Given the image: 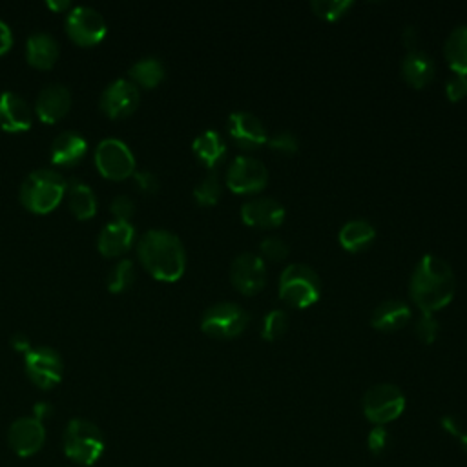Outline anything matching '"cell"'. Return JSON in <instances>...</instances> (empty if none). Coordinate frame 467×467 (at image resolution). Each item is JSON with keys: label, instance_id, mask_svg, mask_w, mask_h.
Here are the masks:
<instances>
[{"label": "cell", "instance_id": "obj_1", "mask_svg": "<svg viewBox=\"0 0 467 467\" xmlns=\"http://www.w3.org/2000/svg\"><path fill=\"white\" fill-rule=\"evenodd\" d=\"M456 292V278L449 263L438 256L427 254L416 265L409 294L422 314H434L447 307Z\"/></svg>", "mask_w": 467, "mask_h": 467}, {"label": "cell", "instance_id": "obj_2", "mask_svg": "<svg viewBox=\"0 0 467 467\" xmlns=\"http://www.w3.org/2000/svg\"><path fill=\"white\" fill-rule=\"evenodd\" d=\"M138 256L143 267L159 281L174 283L183 278L186 269V253L176 234L154 228L139 240Z\"/></svg>", "mask_w": 467, "mask_h": 467}, {"label": "cell", "instance_id": "obj_3", "mask_svg": "<svg viewBox=\"0 0 467 467\" xmlns=\"http://www.w3.org/2000/svg\"><path fill=\"white\" fill-rule=\"evenodd\" d=\"M66 186L59 172L50 168L35 170L21 185V203L35 214H48L59 206L66 195Z\"/></svg>", "mask_w": 467, "mask_h": 467}, {"label": "cell", "instance_id": "obj_4", "mask_svg": "<svg viewBox=\"0 0 467 467\" xmlns=\"http://www.w3.org/2000/svg\"><path fill=\"white\" fill-rule=\"evenodd\" d=\"M64 453L81 465H93L104 453L102 431L90 420H71L64 431Z\"/></svg>", "mask_w": 467, "mask_h": 467}, {"label": "cell", "instance_id": "obj_5", "mask_svg": "<svg viewBox=\"0 0 467 467\" xmlns=\"http://www.w3.org/2000/svg\"><path fill=\"white\" fill-rule=\"evenodd\" d=\"M321 283L314 269L294 263L289 265L280 278V298L296 309H307L319 300Z\"/></svg>", "mask_w": 467, "mask_h": 467}, {"label": "cell", "instance_id": "obj_6", "mask_svg": "<svg viewBox=\"0 0 467 467\" xmlns=\"http://www.w3.org/2000/svg\"><path fill=\"white\" fill-rule=\"evenodd\" d=\"M364 415L375 424V427H384L402 416L405 411V396L393 384H378L364 395Z\"/></svg>", "mask_w": 467, "mask_h": 467}, {"label": "cell", "instance_id": "obj_7", "mask_svg": "<svg viewBox=\"0 0 467 467\" xmlns=\"http://www.w3.org/2000/svg\"><path fill=\"white\" fill-rule=\"evenodd\" d=\"M249 314L238 303H217L210 307L201 319V330L212 338H238L249 327Z\"/></svg>", "mask_w": 467, "mask_h": 467}, {"label": "cell", "instance_id": "obj_8", "mask_svg": "<svg viewBox=\"0 0 467 467\" xmlns=\"http://www.w3.org/2000/svg\"><path fill=\"white\" fill-rule=\"evenodd\" d=\"M97 170L111 181H123L136 174V157L121 139L108 138L95 148Z\"/></svg>", "mask_w": 467, "mask_h": 467}, {"label": "cell", "instance_id": "obj_9", "mask_svg": "<svg viewBox=\"0 0 467 467\" xmlns=\"http://www.w3.org/2000/svg\"><path fill=\"white\" fill-rule=\"evenodd\" d=\"M26 375L41 389H52L62 380V358L52 347H35L24 355Z\"/></svg>", "mask_w": 467, "mask_h": 467}, {"label": "cell", "instance_id": "obj_10", "mask_svg": "<svg viewBox=\"0 0 467 467\" xmlns=\"http://www.w3.org/2000/svg\"><path fill=\"white\" fill-rule=\"evenodd\" d=\"M269 183L267 167L254 157H236L226 172V186L234 194H256Z\"/></svg>", "mask_w": 467, "mask_h": 467}, {"label": "cell", "instance_id": "obj_11", "mask_svg": "<svg viewBox=\"0 0 467 467\" xmlns=\"http://www.w3.org/2000/svg\"><path fill=\"white\" fill-rule=\"evenodd\" d=\"M230 281L242 294L254 296L267 285V265L262 256L243 253L232 262Z\"/></svg>", "mask_w": 467, "mask_h": 467}, {"label": "cell", "instance_id": "obj_12", "mask_svg": "<svg viewBox=\"0 0 467 467\" xmlns=\"http://www.w3.org/2000/svg\"><path fill=\"white\" fill-rule=\"evenodd\" d=\"M66 32L81 46H95L106 35L104 17L90 6H77L66 17Z\"/></svg>", "mask_w": 467, "mask_h": 467}, {"label": "cell", "instance_id": "obj_13", "mask_svg": "<svg viewBox=\"0 0 467 467\" xmlns=\"http://www.w3.org/2000/svg\"><path fill=\"white\" fill-rule=\"evenodd\" d=\"M139 100V88L132 81L117 79L102 91L100 108L111 119H123L138 110Z\"/></svg>", "mask_w": 467, "mask_h": 467}, {"label": "cell", "instance_id": "obj_14", "mask_svg": "<svg viewBox=\"0 0 467 467\" xmlns=\"http://www.w3.org/2000/svg\"><path fill=\"white\" fill-rule=\"evenodd\" d=\"M228 132L234 143L245 150L260 148L269 141L263 123L249 111H234L228 119Z\"/></svg>", "mask_w": 467, "mask_h": 467}, {"label": "cell", "instance_id": "obj_15", "mask_svg": "<svg viewBox=\"0 0 467 467\" xmlns=\"http://www.w3.org/2000/svg\"><path fill=\"white\" fill-rule=\"evenodd\" d=\"M134 240H136V228L130 221L111 219L99 232L97 247L102 256L115 258V256H121V254L129 253Z\"/></svg>", "mask_w": 467, "mask_h": 467}, {"label": "cell", "instance_id": "obj_16", "mask_svg": "<svg viewBox=\"0 0 467 467\" xmlns=\"http://www.w3.org/2000/svg\"><path fill=\"white\" fill-rule=\"evenodd\" d=\"M8 440L12 449L21 456H32L41 451L46 440L44 424L33 416H23L10 427Z\"/></svg>", "mask_w": 467, "mask_h": 467}, {"label": "cell", "instance_id": "obj_17", "mask_svg": "<svg viewBox=\"0 0 467 467\" xmlns=\"http://www.w3.org/2000/svg\"><path fill=\"white\" fill-rule=\"evenodd\" d=\"M71 108V93L66 86L62 84H50L46 86L35 102V110L39 119L43 123L53 125L59 123L62 117L70 111Z\"/></svg>", "mask_w": 467, "mask_h": 467}, {"label": "cell", "instance_id": "obj_18", "mask_svg": "<svg viewBox=\"0 0 467 467\" xmlns=\"http://www.w3.org/2000/svg\"><path fill=\"white\" fill-rule=\"evenodd\" d=\"M32 127V108L14 91L0 93V129L6 132H24Z\"/></svg>", "mask_w": 467, "mask_h": 467}, {"label": "cell", "instance_id": "obj_19", "mask_svg": "<svg viewBox=\"0 0 467 467\" xmlns=\"http://www.w3.org/2000/svg\"><path fill=\"white\" fill-rule=\"evenodd\" d=\"M242 219L254 228H276L285 221V208L276 199L262 197L243 205Z\"/></svg>", "mask_w": 467, "mask_h": 467}, {"label": "cell", "instance_id": "obj_20", "mask_svg": "<svg viewBox=\"0 0 467 467\" xmlns=\"http://www.w3.org/2000/svg\"><path fill=\"white\" fill-rule=\"evenodd\" d=\"M413 318V312L407 303L400 300H387L382 301L373 316H371V325L380 330V332H396L404 329Z\"/></svg>", "mask_w": 467, "mask_h": 467}, {"label": "cell", "instance_id": "obj_21", "mask_svg": "<svg viewBox=\"0 0 467 467\" xmlns=\"http://www.w3.org/2000/svg\"><path fill=\"white\" fill-rule=\"evenodd\" d=\"M434 71H436L434 61L422 50L409 52L402 61V77L409 86L416 90H422L424 86H427L433 81Z\"/></svg>", "mask_w": 467, "mask_h": 467}, {"label": "cell", "instance_id": "obj_22", "mask_svg": "<svg viewBox=\"0 0 467 467\" xmlns=\"http://www.w3.org/2000/svg\"><path fill=\"white\" fill-rule=\"evenodd\" d=\"M88 150V143L77 132H62L52 143V161L59 167L77 165Z\"/></svg>", "mask_w": 467, "mask_h": 467}, {"label": "cell", "instance_id": "obj_23", "mask_svg": "<svg viewBox=\"0 0 467 467\" xmlns=\"http://www.w3.org/2000/svg\"><path fill=\"white\" fill-rule=\"evenodd\" d=\"M26 59L33 68L50 70L59 59V44L53 35L46 32H37L30 35L26 43Z\"/></svg>", "mask_w": 467, "mask_h": 467}, {"label": "cell", "instance_id": "obj_24", "mask_svg": "<svg viewBox=\"0 0 467 467\" xmlns=\"http://www.w3.org/2000/svg\"><path fill=\"white\" fill-rule=\"evenodd\" d=\"M376 238V228L366 219H353L339 230V245L348 253H360L367 249Z\"/></svg>", "mask_w": 467, "mask_h": 467}, {"label": "cell", "instance_id": "obj_25", "mask_svg": "<svg viewBox=\"0 0 467 467\" xmlns=\"http://www.w3.org/2000/svg\"><path fill=\"white\" fill-rule=\"evenodd\" d=\"M192 150L195 157L210 170H214L226 156V145L215 130H206L195 138Z\"/></svg>", "mask_w": 467, "mask_h": 467}, {"label": "cell", "instance_id": "obj_26", "mask_svg": "<svg viewBox=\"0 0 467 467\" xmlns=\"http://www.w3.org/2000/svg\"><path fill=\"white\" fill-rule=\"evenodd\" d=\"M66 197L70 210L77 219H90L97 214V197L93 190L81 181H71L66 186Z\"/></svg>", "mask_w": 467, "mask_h": 467}, {"label": "cell", "instance_id": "obj_27", "mask_svg": "<svg viewBox=\"0 0 467 467\" xmlns=\"http://www.w3.org/2000/svg\"><path fill=\"white\" fill-rule=\"evenodd\" d=\"M443 53L454 73L467 75V26H458L449 33Z\"/></svg>", "mask_w": 467, "mask_h": 467}, {"label": "cell", "instance_id": "obj_28", "mask_svg": "<svg viewBox=\"0 0 467 467\" xmlns=\"http://www.w3.org/2000/svg\"><path fill=\"white\" fill-rule=\"evenodd\" d=\"M130 77L136 86L139 84L143 88H156L165 77V66L159 59L147 57V59L138 61L130 68Z\"/></svg>", "mask_w": 467, "mask_h": 467}, {"label": "cell", "instance_id": "obj_29", "mask_svg": "<svg viewBox=\"0 0 467 467\" xmlns=\"http://www.w3.org/2000/svg\"><path fill=\"white\" fill-rule=\"evenodd\" d=\"M136 278V269L130 260H121L119 263H115L108 274V289L113 294H121L129 291L134 283Z\"/></svg>", "mask_w": 467, "mask_h": 467}, {"label": "cell", "instance_id": "obj_30", "mask_svg": "<svg viewBox=\"0 0 467 467\" xmlns=\"http://www.w3.org/2000/svg\"><path fill=\"white\" fill-rule=\"evenodd\" d=\"M350 8H353V3H350V0H314V3H310V10L319 19L329 23L341 19Z\"/></svg>", "mask_w": 467, "mask_h": 467}, {"label": "cell", "instance_id": "obj_31", "mask_svg": "<svg viewBox=\"0 0 467 467\" xmlns=\"http://www.w3.org/2000/svg\"><path fill=\"white\" fill-rule=\"evenodd\" d=\"M194 197L201 206H214L221 197V183L215 172H210L194 190Z\"/></svg>", "mask_w": 467, "mask_h": 467}, {"label": "cell", "instance_id": "obj_32", "mask_svg": "<svg viewBox=\"0 0 467 467\" xmlns=\"http://www.w3.org/2000/svg\"><path fill=\"white\" fill-rule=\"evenodd\" d=\"M289 329V316L283 310H272L263 319V330L262 336L267 341L280 339Z\"/></svg>", "mask_w": 467, "mask_h": 467}, {"label": "cell", "instance_id": "obj_33", "mask_svg": "<svg viewBox=\"0 0 467 467\" xmlns=\"http://www.w3.org/2000/svg\"><path fill=\"white\" fill-rule=\"evenodd\" d=\"M438 332H440V323L436 321L434 314H422L420 319H418L416 325H415V334H416V338H418L422 343H425V345L433 343V341L436 339Z\"/></svg>", "mask_w": 467, "mask_h": 467}, {"label": "cell", "instance_id": "obj_34", "mask_svg": "<svg viewBox=\"0 0 467 467\" xmlns=\"http://www.w3.org/2000/svg\"><path fill=\"white\" fill-rule=\"evenodd\" d=\"M262 256L269 262H281L289 256V245L280 238H265L260 245Z\"/></svg>", "mask_w": 467, "mask_h": 467}, {"label": "cell", "instance_id": "obj_35", "mask_svg": "<svg viewBox=\"0 0 467 467\" xmlns=\"http://www.w3.org/2000/svg\"><path fill=\"white\" fill-rule=\"evenodd\" d=\"M269 147L280 154H285V156H291V154H296L300 145H298V139L294 134L291 132H280L276 136H272L269 141Z\"/></svg>", "mask_w": 467, "mask_h": 467}, {"label": "cell", "instance_id": "obj_36", "mask_svg": "<svg viewBox=\"0 0 467 467\" xmlns=\"http://www.w3.org/2000/svg\"><path fill=\"white\" fill-rule=\"evenodd\" d=\"M445 93H447V99L451 102H458L462 100L465 95H467V75L463 73H454L447 79V84H445Z\"/></svg>", "mask_w": 467, "mask_h": 467}, {"label": "cell", "instance_id": "obj_37", "mask_svg": "<svg viewBox=\"0 0 467 467\" xmlns=\"http://www.w3.org/2000/svg\"><path fill=\"white\" fill-rule=\"evenodd\" d=\"M389 442H391V436L384 427H373V431L367 436V447L375 456L384 454L389 447Z\"/></svg>", "mask_w": 467, "mask_h": 467}, {"label": "cell", "instance_id": "obj_38", "mask_svg": "<svg viewBox=\"0 0 467 467\" xmlns=\"http://www.w3.org/2000/svg\"><path fill=\"white\" fill-rule=\"evenodd\" d=\"M111 214L115 219H121V221H130V217L134 215V201L129 195H117L111 201Z\"/></svg>", "mask_w": 467, "mask_h": 467}, {"label": "cell", "instance_id": "obj_39", "mask_svg": "<svg viewBox=\"0 0 467 467\" xmlns=\"http://www.w3.org/2000/svg\"><path fill=\"white\" fill-rule=\"evenodd\" d=\"M134 179H136V185H138L143 192H147V194H156V192L159 190V179H157L156 174H152V172H147V170L136 172V174H134Z\"/></svg>", "mask_w": 467, "mask_h": 467}, {"label": "cell", "instance_id": "obj_40", "mask_svg": "<svg viewBox=\"0 0 467 467\" xmlns=\"http://www.w3.org/2000/svg\"><path fill=\"white\" fill-rule=\"evenodd\" d=\"M12 44H14L12 30H10V26L5 21H0V55L8 53Z\"/></svg>", "mask_w": 467, "mask_h": 467}, {"label": "cell", "instance_id": "obj_41", "mask_svg": "<svg viewBox=\"0 0 467 467\" xmlns=\"http://www.w3.org/2000/svg\"><path fill=\"white\" fill-rule=\"evenodd\" d=\"M440 424H442V429H443L445 433H449V434H453V436H456V438H460L462 433H463L460 420L454 418V416H443Z\"/></svg>", "mask_w": 467, "mask_h": 467}, {"label": "cell", "instance_id": "obj_42", "mask_svg": "<svg viewBox=\"0 0 467 467\" xmlns=\"http://www.w3.org/2000/svg\"><path fill=\"white\" fill-rule=\"evenodd\" d=\"M10 343H12V347H14L15 350H19V353H24V355L28 353V350L33 348L32 343H30V339H28V336H26V334H21V332L14 334L12 339H10Z\"/></svg>", "mask_w": 467, "mask_h": 467}, {"label": "cell", "instance_id": "obj_43", "mask_svg": "<svg viewBox=\"0 0 467 467\" xmlns=\"http://www.w3.org/2000/svg\"><path fill=\"white\" fill-rule=\"evenodd\" d=\"M402 41L404 44L409 48V52H415L416 50V43H418V32L415 28H405L404 33H402Z\"/></svg>", "mask_w": 467, "mask_h": 467}, {"label": "cell", "instance_id": "obj_44", "mask_svg": "<svg viewBox=\"0 0 467 467\" xmlns=\"http://www.w3.org/2000/svg\"><path fill=\"white\" fill-rule=\"evenodd\" d=\"M52 413H53V407H52L50 404H46V402H39V404L35 405V409H33V418H37L39 422H43V420L50 418V416H52Z\"/></svg>", "mask_w": 467, "mask_h": 467}, {"label": "cell", "instance_id": "obj_45", "mask_svg": "<svg viewBox=\"0 0 467 467\" xmlns=\"http://www.w3.org/2000/svg\"><path fill=\"white\" fill-rule=\"evenodd\" d=\"M48 6L55 12H64V10H70L71 5L68 3V0H61V3H55V0H48Z\"/></svg>", "mask_w": 467, "mask_h": 467}, {"label": "cell", "instance_id": "obj_46", "mask_svg": "<svg viewBox=\"0 0 467 467\" xmlns=\"http://www.w3.org/2000/svg\"><path fill=\"white\" fill-rule=\"evenodd\" d=\"M458 440H460V445H462V449L467 453V433H462V436H460Z\"/></svg>", "mask_w": 467, "mask_h": 467}]
</instances>
